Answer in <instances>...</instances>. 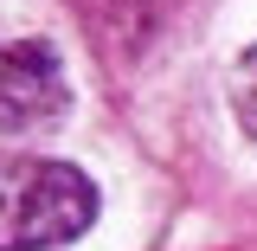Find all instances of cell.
<instances>
[{
    "label": "cell",
    "instance_id": "6da1fadb",
    "mask_svg": "<svg viewBox=\"0 0 257 251\" xmlns=\"http://www.w3.org/2000/svg\"><path fill=\"white\" fill-rule=\"evenodd\" d=\"M96 219L84 168L52 155H0V251H58Z\"/></svg>",
    "mask_w": 257,
    "mask_h": 251
},
{
    "label": "cell",
    "instance_id": "7a4b0ae2",
    "mask_svg": "<svg viewBox=\"0 0 257 251\" xmlns=\"http://www.w3.org/2000/svg\"><path fill=\"white\" fill-rule=\"evenodd\" d=\"M64 110V64L45 39L0 32V135L45 129Z\"/></svg>",
    "mask_w": 257,
    "mask_h": 251
},
{
    "label": "cell",
    "instance_id": "3957f363",
    "mask_svg": "<svg viewBox=\"0 0 257 251\" xmlns=\"http://www.w3.org/2000/svg\"><path fill=\"white\" fill-rule=\"evenodd\" d=\"M103 26H116V32H128V39H148V26H155L161 13L174 7V0H84Z\"/></svg>",
    "mask_w": 257,
    "mask_h": 251
},
{
    "label": "cell",
    "instance_id": "277c9868",
    "mask_svg": "<svg viewBox=\"0 0 257 251\" xmlns=\"http://www.w3.org/2000/svg\"><path fill=\"white\" fill-rule=\"evenodd\" d=\"M231 116L244 123V135H257V45L238 58V71H231Z\"/></svg>",
    "mask_w": 257,
    "mask_h": 251
}]
</instances>
